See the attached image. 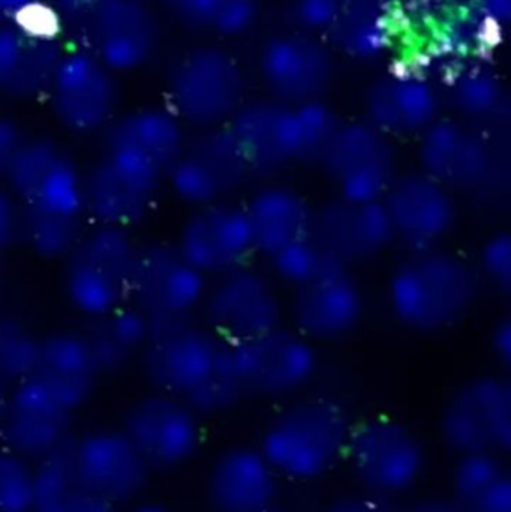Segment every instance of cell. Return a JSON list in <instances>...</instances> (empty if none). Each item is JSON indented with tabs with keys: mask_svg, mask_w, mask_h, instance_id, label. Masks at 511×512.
Instances as JSON below:
<instances>
[{
	"mask_svg": "<svg viewBox=\"0 0 511 512\" xmlns=\"http://www.w3.org/2000/svg\"><path fill=\"white\" fill-rule=\"evenodd\" d=\"M380 2L386 3V5L392 6L395 9L404 8L405 5H413L417 0H380Z\"/></svg>",
	"mask_w": 511,
	"mask_h": 512,
	"instance_id": "cell-54",
	"label": "cell"
},
{
	"mask_svg": "<svg viewBox=\"0 0 511 512\" xmlns=\"http://www.w3.org/2000/svg\"><path fill=\"white\" fill-rule=\"evenodd\" d=\"M5 183L23 213L21 248L39 261L60 264L92 224L86 164L56 135L33 132Z\"/></svg>",
	"mask_w": 511,
	"mask_h": 512,
	"instance_id": "cell-1",
	"label": "cell"
},
{
	"mask_svg": "<svg viewBox=\"0 0 511 512\" xmlns=\"http://www.w3.org/2000/svg\"><path fill=\"white\" fill-rule=\"evenodd\" d=\"M281 478L257 445L234 444L215 454L204 474L212 512H260L278 504Z\"/></svg>",
	"mask_w": 511,
	"mask_h": 512,
	"instance_id": "cell-30",
	"label": "cell"
},
{
	"mask_svg": "<svg viewBox=\"0 0 511 512\" xmlns=\"http://www.w3.org/2000/svg\"><path fill=\"white\" fill-rule=\"evenodd\" d=\"M254 171L230 126L189 134L165 173V192L186 210L233 200L254 180Z\"/></svg>",
	"mask_w": 511,
	"mask_h": 512,
	"instance_id": "cell-14",
	"label": "cell"
},
{
	"mask_svg": "<svg viewBox=\"0 0 511 512\" xmlns=\"http://www.w3.org/2000/svg\"><path fill=\"white\" fill-rule=\"evenodd\" d=\"M209 512H212V511H209Z\"/></svg>",
	"mask_w": 511,
	"mask_h": 512,
	"instance_id": "cell-57",
	"label": "cell"
},
{
	"mask_svg": "<svg viewBox=\"0 0 511 512\" xmlns=\"http://www.w3.org/2000/svg\"><path fill=\"white\" fill-rule=\"evenodd\" d=\"M162 39V14L155 0H101L68 30L69 42L122 78L149 68Z\"/></svg>",
	"mask_w": 511,
	"mask_h": 512,
	"instance_id": "cell-12",
	"label": "cell"
},
{
	"mask_svg": "<svg viewBox=\"0 0 511 512\" xmlns=\"http://www.w3.org/2000/svg\"><path fill=\"white\" fill-rule=\"evenodd\" d=\"M381 203L405 252L446 246L461 219L458 195L419 168L399 171Z\"/></svg>",
	"mask_w": 511,
	"mask_h": 512,
	"instance_id": "cell-24",
	"label": "cell"
},
{
	"mask_svg": "<svg viewBox=\"0 0 511 512\" xmlns=\"http://www.w3.org/2000/svg\"><path fill=\"white\" fill-rule=\"evenodd\" d=\"M429 453L419 433L396 417L354 421L344 463L362 492L390 502L413 492L425 477Z\"/></svg>",
	"mask_w": 511,
	"mask_h": 512,
	"instance_id": "cell-8",
	"label": "cell"
},
{
	"mask_svg": "<svg viewBox=\"0 0 511 512\" xmlns=\"http://www.w3.org/2000/svg\"><path fill=\"white\" fill-rule=\"evenodd\" d=\"M444 114L440 81L419 63L378 75L365 92L363 117L392 140H416Z\"/></svg>",
	"mask_w": 511,
	"mask_h": 512,
	"instance_id": "cell-25",
	"label": "cell"
},
{
	"mask_svg": "<svg viewBox=\"0 0 511 512\" xmlns=\"http://www.w3.org/2000/svg\"><path fill=\"white\" fill-rule=\"evenodd\" d=\"M8 385L0 379V412H2L3 403H5L6 393H8Z\"/></svg>",
	"mask_w": 511,
	"mask_h": 512,
	"instance_id": "cell-55",
	"label": "cell"
},
{
	"mask_svg": "<svg viewBox=\"0 0 511 512\" xmlns=\"http://www.w3.org/2000/svg\"><path fill=\"white\" fill-rule=\"evenodd\" d=\"M140 248L135 231L90 224L57 264L60 294L72 315L92 324L128 304Z\"/></svg>",
	"mask_w": 511,
	"mask_h": 512,
	"instance_id": "cell-6",
	"label": "cell"
},
{
	"mask_svg": "<svg viewBox=\"0 0 511 512\" xmlns=\"http://www.w3.org/2000/svg\"><path fill=\"white\" fill-rule=\"evenodd\" d=\"M189 134L164 102H147L123 108L98 141L137 150L167 173L185 149Z\"/></svg>",
	"mask_w": 511,
	"mask_h": 512,
	"instance_id": "cell-34",
	"label": "cell"
},
{
	"mask_svg": "<svg viewBox=\"0 0 511 512\" xmlns=\"http://www.w3.org/2000/svg\"><path fill=\"white\" fill-rule=\"evenodd\" d=\"M200 319L228 343L269 333L287 322L281 285L254 262L210 280Z\"/></svg>",
	"mask_w": 511,
	"mask_h": 512,
	"instance_id": "cell-18",
	"label": "cell"
},
{
	"mask_svg": "<svg viewBox=\"0 0 511 512\" xmlns=\"http://www.w3.org/2000/svg\"><path fill=\"white\" fill-rule=\"evenodd\" d=\"M399 512H462L449 495L423 496L405 505Z\"/></svg>",
	"mask_w": 511,
	"mask_h": 512,
	"instance_id": "cell-51",
	"label": "cell"
},
{
	"mask_svg": "<svg viewBox=\"0 0 511 512\" xmlns=\"http://www.w3.org/2000/svg\"><path fill=\"white\" fill-rule=\"evenodd\" d=\"M431 5L416 21L422 41V57L429 63H441L447 72L468 60L482 59L480 53L500 33L480 14L474 0H428Z\"/></svg>",
	"mask_w": 511,
	"mask_h": 512,
	"instance_id": "cell-31",
	"label": "cell"
},
{
	"mask_svg": "<svg viewBox=\"0 0 511 512\" xmlns=\"http://www.w3.org/2000/svg\"><path fill=\"white\" fill-rule=\"evenodd\" d=\"M36 379L74 414L95 399L105 378L86 325H63L41 334Z\"/></svg>",
	"mask_w": 511,
	"mask_h": 512,
	"instance_id": "cell-29",
	"label": "cell"
},
{
	"mask_svg": "<svg viewBox=\"0 0 511 512\" xmlns=\"http://www.w3.org/2000/svg\"><path fill=\"white\" fill-rule=\"evenodd\" d=\"M327 261L329 258L318 248L312 236L264 259L267 271L272 274L273 279L279 285L287 286L288 289L296 288L300 283L306 282Z\"/></svg>",
	"mask_w": 511,
	"mask_h": 512,
	"instance_id": "cell-42",
	"label": "cell"
},
{
	"mask_svg": "<svg viewBox=\"0 0 511 512\" xmlns=\"http://www.w3.org/2000/svg\"><path fill=\"white\" fill-rule=\"evenodd\" d=\"M84 325L105 378L138 367L155 331V324L131 303Z\"/></svg>",
	"mask_w": 511,
	"mask_h": 512,
	"instance_id": "cell-36",
	"label": "cell"
},
{
	"mask_svg": "<svg viewBox=\"0 0 511 512\" xmlns=\"http://www.w3.org/2000/svg\"><path fill=\"white\" fill-rule=\"evenodd\" d=\"M449 484V496L462 512H511V475L506 457H455Z\"/></svg>",
	"mask_w": 511,
	"mask_h": 512,
	"instance_id": "cell-37",
	"label": "cell"
},
{
	"mask_svg": "<svg viewBox=\"0 0 511 512\" xmlns=\"http://www.w3.org/2000/svg\"><path fill=\"white\" fill-rule=\"evenodd\" d=\"M77 414L35 376L11 385L0 412V445L32 463L62 451Z\"/></svg>",
	"mask_w": 511,
	"mask_h": 512,
	"instance_id": "cell-26",
	"label": "cell"
},
{
	"mask_svg": "<svg viewBox=\"0 0 511 512\" xmlns=\"http://www.w3.org/2000/svg\"><path fill=\"white\" fill-rule=\"evenodd\" d=\"M333 195L381 201L398 176L396 141L365 119L344 120L317 165Z\"/></svg>",
	"mask_w": 511,
	"mask_h": 512,
	"instance_id": "cell-22",
	"label": "cell"
},
{
	"mask_svg": "<svg viewBox=\"0 0 511 512\" xmlns=\"http://www.w3.org/2000/svg\"><path fill=\"white\" fill-rule=\"evenodd\" d=\"M119 426L153 475L188 468L204 445V418L177 397L147 390L126 406Z\"/></svg>",
	"mask_w": 511,
	"mask_h": 512,
	"instance_id": "cell-15",
	"label": "cell"
},
{
	"mask_svg": "<svg viewBox=\"0 0 511 512\" xmlns=\"http://www.w3.org/2000/svg\"><path fill=\"white\" fill-rule=\"evenodd\" d=\"M42 102L62 134L99 140L125 108L122 77L68 41Z\"/></svg>",
	"mask_w": 511,
	"mask_h": 512,
	"instance_id": "cell-11",
	"label": "cell"
},
{
	"mask_svg": "<svg viewBox=\"0 0 511 512\" xmlns=\"http://www.w3.org/2000/svg\"><path fill=\"white\" fill-rule=\"evenodd\" d=\"M488 348L492 360L498 366V372L509 375L511 367V319L501 316L492 324L488 334Z\"/></svg>",
	"mask_w": 511,
	"mask_h": 512,
	"instance_id": "cell-47",
	"label": "cell"
},
{
	"mask_svg": "<svg viewBox=\"0 0 511 512\" xmlns=\"http://www.w3.org/2000/svg\"><path fill=\"white\" fill-rule=\"evenodd\" d=\"M440 81L444 108L470 125L498 128L509 120L510 98L503 78L483 59L468 60L444 72Z\"/></svg>",
	"mask_w": 511,
	"mask_h": 512,
	"instance_id": "cell-33",
	"label": "cell"
},
{
	"mask_svg": "<svg viewBox=\"0 0 511 512\" xmlns=\"http://www.w3.org/2000/svg\"><path fill=\"white\" fill-rule=\"evenodd\" d=\"M483 286L498 294L511 291V234L509 230L491 231L480 243L473 261Z\"/></svg>",
	"mask_w": 511,
	"mask_h": 512,
	"instance_id": "cell-43",
	"label": "cell"
},
{
	"mask_svg": "<svg viewBox=\"0 0 511 512\" xmlns=\"http://www.w3.org/2000/svg\"><path fill=\"white\" fill-rule=\"evenodd\" d=\"M438 438L453 456L511 450V381L503 372L483 373L462 382L441 406Z\"/></svg>",
	"mask_w": 511,
	"mask_h": 512,
	"instance_id": "cell-13",
	"label": "cell"
},
{
	"mask_svg": "<svg viewBox=\"0 0 511 512\" xmlns=\"http://www.w3.org/2000/svg\"><path fill=\"white\" fill-rule=\"evenodd\" d=\"M417 167L456 195L494 188L500 150L491 134L453 116H441L416 138Z\"/></svg>",
	"mask_w": 511,
	"mask_h": 512,
	"instance_id": "cell-17",
	"label": "cell"
},
{
	"mask_svg": "<svg viewBox=\"0 0 511 512\" xmlns=\"http://www.w3.org/2000/svg\"><path fill=\"white\" fill-rule=\"evenodd\" d=\"M344 122L326 101L287 105L275 99H248L230 122L255 179L306 165H318Z\"/></svg>",
	"mask_w": 511,
	"mask_h": 512,
	"instance_id": "cell-5",
	"label": "cell"
},
{
	"mask_svg": "<svg viewBox=\"0 0 511 512\" xmlns=\"http://www.w3.org/2000/svg\"><path fill=\"white\" fill-rule=\"evenodd\" d=\"M227 345L198 318L155 325L138 369L149 390L177 397L201 417H219L245 397L227 367Z\"/></svg>",
	"mask_w": 511,
	"mask_h": 512,
	"instance_id": "cell-2",
	"label": "cell"
},
{
	"mask_svg": "<svg viewBox=\"0 0 511 512\" xmlns=\"http://www.w3.org/2000/svg\"><path fill=\"white\" fill-rule=\"evenodd\" d=\"M401 35L398 9L380 0H348L326 39L354 62L375 63L392 53Z\"/></svg>",
	"mask_w": 511,
	"mask_h": 512,
	"instance_id": "cell-35",
	"label": "cell"
},
{
	"mask_svg": "<svg viewBox=\"0 0 511 512\" xmlns=\"http://www.w3.org/2000/svg\"><path fill=\"white\" fill-rule=\"evenodd\" d=\"M209 282L173 240L141 242L129 303L155 325L198 318Z\"/></svg>",
	"mask_w": 511,
	"mask_h": 512,
	"instance_id": "cell-21",
	"label": "cell"
},
{
	"mask_svg": "<svg viewBox=\"0 0 511 512\" xmlns=\"http://www.w3.org/2000/svg\"><path fill=\"white\" fill-rule=\"evenodd\" d=\"M287 324L315 345L348 339L368 313V298L356 270L327 261L314 276L290 289Z\"/></svg>",
	"mask_w": 511,
	"mask_h": 512,
	"instance_id": "cell-20",
	"label": "cell"
},
{
	"mask_svg": "<svg viewBox=\"0 0 511 512\" xmlns=\"http://www.w3.org/2000/svg\"><path fill=\"white\" fill-rule=\"evenodd\" d=\"M311 236L330 261L353 270L377 261L396 246L381 201L339 195L315 206Z\"/></svg>",
	"mask_w": 511,
	"mask_h": 512,
	"instance_id": "cell-27",
	"label": "cell"
},
{
	"mask_svg": "<svg viewBox=\"0 0 511 512\" xmlns=\"http://www.w3.org/2000/svg\"><path fill=\"white\" fill-rule=\"evenodd\" d=\"M3 258H5V256L0 255V301H2L6 288V267Z\"/></svg>",
	"mask_w": 511,
	"mask_h": 512,
	"instance_id": "cell-53",
	"label": "cell"
},
{
	"mask_svg": "<svg viewBox=\"0 0 511 512\" xmlns=\"http://www.w3.org/2000/svg\"><path fill=\"white\" fill-rule=\"evenodd\" d=\"M354 421L338 397L303 393L267 420L257 447L281 481L315 483L344 463Z\"/></svg>",
	"mask_w": 511,
	"mask_h": 512,
	"instance_id": "cell-4",
	"label": "cell"
},
{
	"mask_svg": "<svg viewBox=\"0 0 511 512\" xmlns=\"http://www.w3.org/2000/svg\"><path fill=\"white\" fill-rule=\"evenodd\" d=\"M246 101L245 72L236 57L219 45H191L165 69L162 102L189 132L230 125Z\"/></svg>",
	"mask_w": 511,
	"mask_h": 512,
	"instance_id": "cell-7",
	"label": "cell"
},
{
	"mask_svg": "<svg viewBox=\"0 0 511 512\" xmlns=\"http://www.w3.org/2000/svg\"><path fill=\"white\" fill-rule=\"evenodd\" d=\"M482 289L473 261L447 245L405 252L387 276V309L405 331L438 336L464 324Z\"/></svg>",
	"mask_w": 511,
	"mask_h": 512,
	"instance_id": "cell-3",
	"label": "cell"
},
{
	"mask_svg": "<svg viewBox=\"0 0 511 512\" xmlns=\"http://www.w3.org/2000/svg\"><path fill=\"white\" fill-rule=\"evenodd\" d=\"M335 72V51L327 39L302 30L272 36L258 53V74L267 96L282 104L326 101Z\"/></svg>",
	"mask_w": 511,
	"mask_h": 512,
	"instance_id": "cell-23",
	"label": "cell"
},
{
	"mask_svg": "<svg viewBox=\"0 0 511 512\" xmlns=\"http://www.w3.org/2000/svg\"><path fill=\"white\" fill-rule=\"evenodd\" d=\"M122 512H176V510L158 499L141 498Z\"/></svg>",
	"mask_w": 511,
	"mask_h": 512,
	"instance_id": "cell-52",
	"label": "cell"
},
{
	"mask_svg": "<svg viewBox=\"0 0 511 512\" xmlns=\"http://www.w3.org/2000/svg\"><path fill=\"white\" fill-rule=\"evenodd\" d=\"M36 492V465L0 445V512H30Z\"/></svg>",
	"mask_w": 511,
	"mask_h": 512,
	"instance_id": "cell-41",
	"label": "cell"
},
{
	"mask_svg": "<svg viewBox=\"0 0 511 512\" xmlns=\"http://www.w3.org/2000/svg\"><path fill=\"white\" fill-rule=\"evenodd\" d=\"M260 512H285L282 510L281 507H279L278 504L273 505V507L266 508V510L260 511Z\"/></svg>",
	"mask_w": 511,
	"mask_h": 512,
	"instance_id": "cell-56",
	"label": "cell"
},
{
	"mask_svg": "<svg viewBox=\"0 0 511 512\" xmlns=\"http://www.w3.org/2000/svg\"><path fill=\"white\" fill-rule=\"evenodd\" d=\"M348 0H287L288 18L293 29L326 36L338 21Z\"/></svg>",
	"mask_w": 511,
	"mask_h": 512,
	"instance_id": "cell-44",
	"label": "cell"
},
{
	"mask_svg": "<svg viewBox=\"0 0 511 512\" xmlns=\"http://www.w3.org/2000/svg\"><path fill=\"white\" fill-rule=\"evenodd\" d=\"M32 134V129L17 113L0 108V182H5Z\"/></svg>",
	"mask_w": 511,
	"mask_h": 512,
	"instance_id": "cell-45",
	"label": "cell"
},
{
	"mask_svg": "<svg viewBox=\"0 0 511 512\" xmlns=\"http://www.w3.org/2000/svg\"><path fill=\"white\" fill-rule=\"evenodd\" d=\"M243 207L255 256L263 261L311 237L315 206L300 189L288 183L267 179L243 201Z\"/></svg>",
	"mask_w": 511,
	"mask_h": 512,
	"instance_id": "cell-32",
	"label": "cell"
},
{
	"mask_svg": "<svg viewBox=\"0 0 511 512\" xmlns=\"http://www.w3.org/2000/svg\"><path fill=\"white\" fill-rule=\"evenodd\" d=\"M227 366L245 400L287 402L306 393L320 375V346L285 322L261 336L228 343Z\"/></svg>",
	"mask_w": 511,
	"mask_h": 512,
	"instance_id": "cell-10",
	"label": "cell"
},
{
	"mask_svg": "<svg viewBox=\"0 0 511 512\" xmlns=\"http://www.w3.org/2000/svg\"><path fill=\"white\" fill-rule=\"evenodd\" d=\"M39 345L41 333L26 316L0 307V379L8 387L35 373Z\"/></svg>",
	"mask_w": 511,
	"mask_h": 512,
	"instance_id": "cell-40",
	"label": "cell"
},
{
	"mask_svg": "<svg viewBox=\"0 0 511 512\" xmlns=\"http://www.w3.org/2000/svg\"><path fill=\"white\" fill-rule=\"evenodd\" d=\"M165 192V171L143 153L98 141L86 164V200L92 224L135 231L143 227Z\"/></svg>",
	"mask_w": 511,
	"mask_h": 512,
	"instance_id": "cell-9",
	"label": "cell"
},
{
	"mask_svg": "<svg viewBox=\"0 0 511 512\" xmlns=\"http://www.w3.org/2000/svg\"><path fill=\"white\" fill-rule=\"evenodd\" d=\"M321 512H392L389 502L381 501L365 492L348 493L332 499Z\"/></svg>",
	"mask_w": 511,
	"mask_h": 512,
	"instance_id": "cell-48",
	"label": "cell"
},
{
	"mask_svg": "<svg viewBox=\"0 0 511 512\" xmlns=\"http://www.w3.org/2000/svg\"><path fill=\"white\" fill-rule=\"evenodd\" d=\"M66 44L65 24L51 3L26 20L0 26V102L42 101Z\"/></svg>",
	"mask_w": 511,
	"mask_h": 512,
	"instance_id": "cell-19",
	"label": "cell"
},
{
	"mask_svg": "<svg viewBox=\"0 0 511 512\" xmlns=\"http://www.w3.org/2000/svg\"><path fill=\"white\" fill-rule=\"evenodd\" d=\"M159 12L182 29L201 35H245L260 17V0H155Z\"/></svg>",
	"mask_w": 511,
	"mask_h": 512,
	"instance_id": "cell-38",
	"label": "cell"
},
{
	"mask_svg": "<svg viewBox=\"0 0 511 512\" xmlns=\"http://www.w3.org/2000/svg\"><path fill=\"white\" fill-rule=\"evenodd\" d=\"M101 0H50L56 14L63 21L66 33L77 24L87 12L92 11Z\"/></svg>",
	"mask_w": 511,
	"mask_h": 512,
	"instance_id": "cell-50",
	"label": "cell"
},
{
	"mask_svg": "<svg viewBox=\"0 0 511 512\" xmlns=\"http://www.w3.org/2000/svg\"><path fill=\"white\" fill-rule=\"evenodd\" d=\"M110 502L78 486L72 477L65 448L36 463V492L30 512H122Z\"/></svg>",
	"mask_w": 511,
	"mask_h": 512,
	"instance_id": "cell-39",
	"label": "cell"
},
{
	"mask_svg": "<svg viewBox=\"0 0 511 512\" xmlns=\"http://www.w3.org/2000/svg\"><path fill=\"white\" fill-rule=\"evenodd\" d=\"M23 213L15 195L0 182V255L6 256L21 246Z\"/></svg>",
	"mask_w": 511,
	"mask_h": 512,
	"instance_id": "cell-46",
	"label": "cell"
},
{
	"mask_svg": "<svg viewBox=\"0 0 511 512\" xmlns=\"http://www.w3.org/2000/svg\"><path fill=\"white\" fill-rule=\"evenodd\" d=\"M48 3L50 0H0V26L26 20Z\"/></svg>",
	"mask_w": 511,
	"mask_h": 512,
	"instance_id": "cell-49",
	"label": "cell"
},
{
	"mask_svg": "<svg viewBox=\"0 0 511 512\" xmlns=\"http://www.w3.org/2000/svg\"><path fill=\"white\" fill-rule=\"evenodd\" d=\"M173 242L209 280L252 262L255 256L243 201L234 198L189 209Z\"/></svg>",
	"mask_w": 511,
	"mask_h": 512,
	"instance_id": "cell-28",
	"label": "cell"
},
{
	"mask_svg": "<svg viewBox=\"0 0 511 512\" xmlns=\"http://www.w3.org/2000/svg\"><path fill=\"white\" fill-rule=\"evenodd\" d=\"M65 456L78 486L120 510L144 498L152 481L153 472L119 424L75 432Z\"/></svg>",
	"mask_w": 511,
	"mask_h": 512,
	"instance_id": "cell-16",
	"label": "cell"
}]
</instances>
